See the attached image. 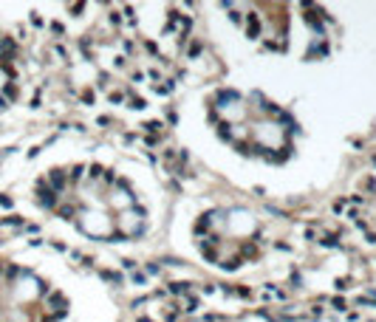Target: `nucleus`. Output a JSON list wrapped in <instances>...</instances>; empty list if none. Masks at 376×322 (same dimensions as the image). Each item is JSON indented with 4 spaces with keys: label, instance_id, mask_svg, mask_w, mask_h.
Returning <instances> with one entry per match:
<instances>
[{
    "label": "nucleus",
    "instance_id": "16",
    "mask_svg": "<svg viewBox=\"0 0 376 322\" xmlns=\"http://www.w3.org/2000/svg\"><path fill=\"white\" fill-rule=\"evenodd\" d=\"M229 127H232L229 122H218V133H221V139H227V142L232 139V130H229Z\"/></svg>",
    "mask_w": 376,
    "mask_h": 322
},
{
    "label": "nucleus",
    "instance_id": "17",
    "mask_svg": "<svg viewBox=\"0 0 376 322\" xmlns=\"http://www.w3.org/2000/svg\"><path fill=\"white\" fill-rule=\"evenodd\" d=\"M238 263H241V257H232V260H224V263H221V269H224V272H235V269H238Z\"/></svg>",
    "mask_w": 376,
    "mask_h": 322
},
{
    "label": "nucleus",
    "instance_id": "9",
    "mask_svg": "<svg viewBox=\"0 0 376 322\" xmlns=\"http://www.w3.org/2000/svg\"><path fill=\"white\" fill-rule=\"evenodd\" d=\"M215 218V212H209V215H201L198 218V223H195V235H206V229H209V221Z\"/></svg>",
    "mask_w": 376,
    "mask_h": 322
},
{
    "label": "nucleus",
    "instance_id": "11",
    "mask_svg": "<svg viewBox=\"0 0 376 322\" xmlns=\"http://www.w3.org/2000/svg\"><path fill=\"white\" fill-rule=\"evenodd\" d=\"M60 209V218H65V221H74V215H77V207H71V204H57Z\"/></svg>",
    "mask_w": 376,
    "mask_h": 322
},
{
    "label": "nucleus",
    "instance_id": "14",
    "mask_svg": "<svg viewBox=\"0 0 376 322\" xmlns=\"http://www.w3.org/2000/svg\"><path fill=\"white\" fill-rule=\"evenodd\" d=\"M88 170H91V172H88V178H91V181H96V178L105 175V167H102V164H91Z\"/></svg>",
    "mask_w": 376,
    "mask_h": 322
},
{
    "label": "nucleus",
    "instance_id": "10",
    "mask_svg": "<svg viewBox=\"0 0 376 322\" xmlns=\"http://www.w3.org/2000/svg\"><path fill=\"white\" fill-rule=\"evenodd\" d=\"M243 257H257V240H246L241 246V260Z\"/></svg>",
    "mask_w": 376,
    "mask_h": 322
},
{
    "label": "nucleus",
    "instance_id": "27",
    "mask_svg": "<svg viewBox=\"0 0 376 322\" xmlns=\"http://www.w3.org/2000/svg\"><path fill=\"white\" fill-rule=\"evenodd\" d=\"M130 102H133L136 110H142V107H144V99H139V96H130Z\"/></svg>",
    "mask_w": 376,
    "mask_h": 322
},
{
    "label": "nucleus",
    "instance_id": "22",
    "mask_svg": "<svg viewBox=\"0 0 376 322\" xmlns=\"http://www.w3.org/2000/svg\"><path fill=\"white\" fill-rule=\"evenodd\" d=\"M201 51H204V45H201V43H190V57H198Z\"/></svg>",
    "mask_w": 376,
    "mask_h": 322
},
{
    "label": "nucleus",
    "instance_id": "7",
    "mask_svg": "<svg viewBox=\"0 0 376 322\" xmlns=\"http://www.w3.org/2000/svg\"><path fill=\"white\" fill-rule=\"evenodd\" d=\"M192 288V283H170V286L164 288V294H173V297H187Z\"/></svg>",
    "mask_w": 376,
    "mask_h": 322
},
{
    "label": "nucleus",
    "instance_id": "8",
    "mask_svg": "<svg viewBox=\"0 0 376 322\" xmlns=\"http://www.w3.org/2000/svg\"><path fill=\"white\" fill-rule=\"evenodd\" d=\"M246 34H249V37H257V34H260V17H257L255 12H249V15H246Z\"/></svg>",
    "mask_w": 376,
    "mask_h": 322
},
{
    "label": "nucleus",
    "instance_id": "6",
    "mask_svg": "<svg viewBox=\"0 0 376 322\" xmlns=\"http://www.w3.org/2000/svg\"><path fill=\"white\" fill-rule=\"evenodd\" d=\"M317 243L323 246V249H337V246H340V232H323Z\"/></svg>",
    "mask_w": 376,
    "mask_h": 322
},
{
    "label": "nucleus",
    "instance_id": "13",
    "mask_svg": "<svg viewBox=\"0 0 376 322\" xmlns=\"http://www.w3.org/2000/svg\"><path fill=\"white\" fill-rule=\"evenodd\" d=\"M198 297H187V302H184V308H181V314H192V311H198Z\"/></svg>",
    "mask_w": 376,
    "mask_h": 322
},
{
    "label": "nucleus",
    "instance_id": "30",
    "mask_svg": "<svg viewBox=\"0 0 376 322\" xmlns=\"http://www.w3.org/2000/svg\"><path fill=\"white\" fill-rule=\"evenodd\" d=\"M139 322H153V319H150V316H139Z\"/></svg>",
    "mask_w": 376,
    "mask_h": 322
},
{
    "label": "nucleus",
    "instance_id": "31",
    "mask_svg": "<svg viewBox=\"0 0 376 322\" xmlns=\"http://www.w3.org/2000/svg\"><path fill=\"white\" fill-rule=\"evenodd\" d=\"M373 167H376V156H373Z\"/></svg>",
    "mask_w": 376,
    "mask_h": 322
},
{
    "label": "nucleus",
    "instance_id": "23",
    "mask_svg": "<svg viewBox=\"0 0 376 322\" xmlns=\"http://www.w3.org/2000/svg\"><path fill=\"white\" fill-rule=\"evenodd\" d=\"M337 288H340V291L351 288V277H340V280H337Z\"/></svg>",
    "mask_w": 376,
    "mask_h": 322
},
{
    "label": "nucleus",
    "instance_id": "25",
    "mask_svg": "<svg viewBox=\"0 0 376 322\" xmlns=\"http://www.w3.org/2000/svg\"><path fill=\"white\" fill-rule=\"evenodd\" d=\"M345 204H348V198H340V201H337V204H334V212L340 215L342 209H345Z\"/></svg>",
    "mask_w": 376,
    "mask_h": 322
},
{
    "label": "nucleus",
    "instance_id": "3",
    "mask_svg": "<svg viewBox=\"0 0 376 322\" xmlns=\"http://www.w3.org/2000/svg\"><path fill=\"white\" fill-rule=\"evenodd\" d=\"M305 23L311 26L314 31H323V26H326V20H328V15H323L317 6H311V3H305Z\"/></svg>",
    "mask_w": 376,
    "mask_h": 322
},
{
    "label": "nucleus",
    "instance_id": "24",
    "mask_svg": "<svg viewBox=\"0 0 376 322\" xmlns=\"http://www.w3.org/2000/svg\"><path fill=\"white\" fill-rule=\"evenodd\" d=\"M147 300H150V297H139V300H133V302H130V308H133V311H139V308H142Z\"/></svg>",
    "mask_w": 376,
    "mask_h": 322
},
{
    "label": "nucleus",
    "instance_id": "21",
    "mask_svg": "<svg viewBox=\"0 0 376 322\" xmlns=\"http://www.w3.org/2000/svg\"><path fill=\"white\" fill-rule=\"evenodd\" d=\"M102 280H111V283H122V274H116V272H102Z\"/></svg>",
    "mask_w": 376,
    "mask_h": 322
},
{
    "label": "nucleus",
    "instance_id": "4",
    "mask_svg": "<svg viewBox=\"0 0 376 322\" xmlns=\"http://www.w3.org/2000/svg\"><path fill=\"white\" fill-rule=\"evenodd\" d=\"M45 184H48L51 189L60 195L65 186H68V170H60V167H57V170H51V172H48V178H45Z\"/></svg>",
    "mask_w": 376,
    "mask_h": 322
},
{
    "label": "nucleus",
    "instance_id": "29",
    "mask_svg": "<svg viewBox=\"0 0 376 322\" xmlns=\"http://www.w3.org/2000/svg\"><path fill=\"white\" fill-rule=\"evenodd\" d=\"M144 144H147V147H156V144H158V136H147V139H144Z\"/></svg>",
    "mask_w": 376,
    "mask_h": 322
},
{
    "label": "nucleus",
    "instance_id": "1",
    "mask_svg": "<svg viewBox=\"0 0 376 322\" xmlns=\"http://www.w3.org/2000/svg\"><path fill=\"white\" fill-rule=\"evenodd\" d=\"M15 54H17V45L9 40V37L0 34V77L3 79H12V82H17V68H15ZM9 105V99L3 96V91H0V110Z\"/></svg>",
    "mask_w": 376,
    "mask_h": 322
},
{
    "label": "nucleus",
    "instance_id": "26",
    "mask_svg": "<svg viewBox=\"0 0 376 322\" xmlns=\"http://www.w3.org/2000/svg\"><path fill=\"white\" fill-rule=\"evenodd\" d=\"M232 294H238V297H252V291H249L246 286H241V288H235Z\"/></svg>",
    "mask_w": 376,
    "mask_h": 322
},
{
    "label": "nucleus",
    "instance_id": "5",
    "mask_svg": "<svg viewBox=\"0 0 376 322\" xmlns=\"http://www.w3.org/2000/svg\"><path fill=\"white\" fill-rule=\"evenodd\" d=\"M198 249L206 260L215 263V260H218V237H204V240H198Z\"/></svg>",
    "mask_w": 376,
    "mask_h": 322
},
{
    "label": "nucleus",
    "instance_id": "19",
    "mask_svg": "<svg viewBox=\"0 0 376 322\" xmlns=\"http://www.w3.org/2000/svg\"><path fill=\"white\" fill-rule=\"evenodd\" d=\"M323 314H326V308H323V302H314V305H311V316H314V319H319Z\"/></svg>",
    "mask_w": 376,
    "mask_h": 322
},
{
    "label": "nucleus",
    "instance_id": "2",
    "mask_svg": "<svg viewBox=\"0 0 376 322\" xmlns=\"http://www.w3.org/2000/svg\"><path fill=\"white\" fill-rule=\"evenodd\" d=\"M37 201H40V204H43L45 209H57L60 195L54 192V189H51V186L45 184V181H40V184H37Z\"/></svg>",
    "mask_w": 376,
    "mask_h": 322
},
{
    "label": "nucleus",
    "instance_id": "15",
    "mask_svg": "<svg viewBox=\"0 0 376 322\" xmlns=\"http://www.w3.org/2000/svg\"><path fill=\"white\" fill-rule=\"evenodd\" d=\"M82 175H85V167H82V164H77V167L68 170V181H79Z\"/></svg>",
    "mask_w": 376,
    "mask_h": 322
},
{
    "label": "nucleus",
    "instance_id": "18",
    "mask_svg": "<svg viewBox=\"0 0 376 322\" xmlns=\"http://www.w3.org/2000/svg\"><path fill=\"white\" fill-rule=\"evenodd\" d=\"M331 308H334V311H348V302L342 300V297H334V300H331Z\"/></svg>",
    "mask_w": 376,
    "mask_h": 322
},
{
    "label": "nucleus",
    "instance_id": "12",
    "mask_svg": "<svg viewBox=\"0 0 376 322\" xmlns=\"http://www.w3.org/2000/svg\"><path fill=\"white\" fill-rule=\"evenodd\" d=\"M142 127H144V133H147V136H158L164 124H162V122H144Z\"/></svg>",
    "mask_w": 376,
    "mask_h": 322
},
{
    "label": "nucleus",
    "instance_id": "28",
    "mask_svg": "<svg viewBox=\"0 0 376 322\" xmlns=\"http://www.w3.org/2000/svg\"><path fill=\"white\" fill-rule=\"evenodd\" d=\"M102 181H108V184H114V170H105V175H102Z\"/></svg>",
    "mask_w": 376,
    "mask_h": 322
},
{
    "label": "nucleus",
    "instance_id": "20",
    "mask_svg": "<svg viewBox=\"0 0 376 322\" xmlns=\"http://www.w3.org/2000/svg\"><path fill=\"white\" fill-rule=\"evenodd\" d=\"M173 88H176V85H173V79H164V85H156V91L158 93H170Z\"/></svg>",
    "mask_w": 376,
    "mask_h": 322
}]
</instances>
